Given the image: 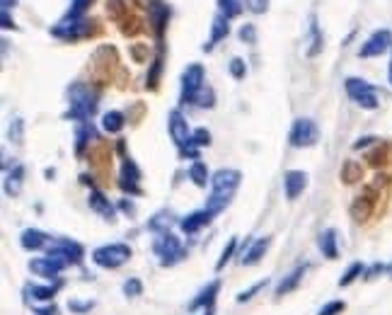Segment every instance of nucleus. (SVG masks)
<instances>
[{"label":"nucleus","instance_id":"nucleus-29","mask_svg":"<svg viewBox=\"0 0 392 315\" xmlns=\"http://www.w3.org/2000/svg\"><path fill=\"white\" fill-rule=\"evenodd\" d=\"M170 226H172V213L170 211L155 213V216L148 221V231H152V233H167L170 231Z\"/></svg>","mask_w":392,"mask_h":315},{"label":"nucleus","instance_id":"nucleus-44","mask_svg":"<svg viewBox=\"0 0 392 315\" xmlns=\"http://www.w3.org/2000/svg\"><path fill=\"white\" fill-rule=\"evenodd\" d=\"M68 308L73 313H78V315H83V313H90L95 308V303L93 301H68Z\"/></svg>","mask_w":392,"mask_h":315},{"label":"nucleus","instance_id":"nucleus-47","mask_svg":"<svg viewBox=\"0 0 392 315\" xmlns=\"http://www.w3.org/2000/svg\"><path fill=\"white\" fill-rule=\"evenodd\" d=\"M385 269H388V267H385V264H373V267H370V269H366L363 277H366V279H375L380 272H385Z\"/></svg>","mask_w":392,"mask_h":315},{"label":"nucleus","instance_id":"nucleus-17","mask_svg":"<svg viewBox=\"0 0 392 315\" xmlns=\"http://www.w3.org/2000/svg\"><path fill=\"white\" fill-rule=\"evenodd\" d=\"M230 34V24H228V17L226 15L218 13L216 17H213V24H211V37H208V42L203 44V52H213L216 49L218 42H223V39Z\"/></svg>","mask_w":392,"mask_h":315},{"label":"nucleus","instance_id":"nucleus-7","mask_svg":"<svg viewBox=\"0 0 392 315\" xmlns=\"http://www.w3.org/2000/svg\"><path fill=\"white\" fill-rule=\"evenodd\" d=\"M206 85V70L201 63H189L182 73V93L180 102L182 105H194V98L201 93V88Z\"/></svg>","mask_w":392,"mask_h":315},{"label":"nucleus","instance_id":"nucleus-54","mask_svg":"<svg viewBox=\"0 0 392 315\" xmlns=\"http://www.w3.org/2000/svg\"><path fill=\"white\" fill-rule=\"evenodd\" d=\"M388 75H390V85H392V59H390V68H388Z\"/></svg>","mask_w":392,"mask_h":315},{"label":"nucleus","instance_id":"nucleus-38","mask_svg":"<svg viewBox=\"0 0 392 315\" xmlns=\"http://www.w3.org/2000/svg\"><path fill=\"white\" fill-rule=\"evenodd\" d=\"M124 293H126V296H131V298L141 296V293H143V284H141L139 279H134V277L126 279V282H124Z\"/></svg>","mask_w":392,"mask_h":315},{"label":"nucleus","instance_id":"nucleus-41","mask_svg":"<svg viewBox=\"0 0 392 315\" xmlns=\"http://www.w3.org/2000/svg\"><path fill=\"white\" fill-rule=\"evenodd\" d=\"M191 141H194L196 148H203V146L211 144V134H208V131L203 129V126H198V129L194 131V136H191Z\"/></svg>","mask_w":392,"mask_h":315},{"label":"nucleus","instance_id":"nucleus-50","mask_svg":"<svg viewBox=\"0 0 392 315\" xmlns=\"http://www.w3.org/2000/svg\"><path fill=\"white\" fill-rule=\"evenodd\" d=\"M119 209H121V211H124V213H131V216H134L136 206H134V204H131V201H129V199H124V201H121V204H119Z\"/></svg>","mask_w":392,"mask_h":315},{"label":"nucleus","instance_id":"nucleus-8","mask_svg":"<svg viewBox=\"0 0 392 315\" xmlns=\"http://www.w3.org/2000/svg\"><path fill=\"white\" fill-rule=\"evenodd\" d=\"M131 257V247L126 243H109L102 245L93 252V262L102 269H116L121 264H126Z\"/></svg>","mask_w":392,"mask_h":315},{"label":"nucleus","instance_id":"nucleus-5","mask_svg":"<svg viewBox=\"0 0 392 315\" xmlns=\"http://www.w3.org/2000/svg\"><path fill=\"white\" fill-rule=\"evenodd\" d=\"M344 90H346V95L351 98V102H356L361 109L373 112V109H378V107H380L378 90H375L368 80L354 78V75H351V78L344 80Z\"/></svg>","mask_w":392,"mask_h":315},{"label":"nucleus","instance_id":"nucleus-48","mask_svg":"<svg viewBox=\"0 0 392 315\" xmlns=\"http://www.w3.org/2000/svg\"><path fill=\"white\" fill-rule=\"evenodd\" d=\"M0 20H3V29H15V20L10 17V10H3Z\"/></svg>","mask_w":392,"mask_h":315},{"label":"nucleus","instance_id":"nucleus-36","mask_svg":"<svg viewBox=\"0 0 392 315\" xmlns=\"http://www.w3.org/2000/svg\"><path fill=\"white\" fill-rule=\"evenodd\" d=\"M213 102H216V95H213V90L208 88V85H203L201 93L194 98V105L196 107H213Z\"/></svg>","mask_w":392,"mask_h":315},{"label":"nucleus","instance_id":"nucleus-33","mask_svg":"<svg viewBox=\"0 0 392 315\" xmlns=\"http://www.w3.org/2000/svg\"><path fill=\"white\" fill-rule=\"evenodd\" d=\"M160 70H162V54H157L155 61L150 63V70H148V78H146V85L150 90L157 88V80H160Z\"/></svg>","mask_w":392,"mask_h":315},{"label":"nucleus","instance_id":"nucleus-25","mask_svg":"<svg viewBox=\"0 0 392 315\" xmlns=\"http://www.w3.org/2000/svg\"><path fill=\"white\" fill-rule=\"evenodd\" d=\"M93 139H95L93 124H90V121H80L78 131H75V155H83L85 146H88Z\"/></svg>","mask_w":392,"mask_h":315},{"label":"nucleus","instance_id":"nucleus-10","mask_svg":"<svg viewBox=\"0 0 392 315\" xmlns=\"http://www.w3.org/2000/svg\"><path fill=\"white\" fill-rule=\"evenodd\" d=\"M47 255L56 257V260H61L65 267H68V264H80V262H83L85 252L75 240H68V238H56V240L49 243Z\"/></svg>","mask_w":392,"mask_h":315},{"label":"nucleus","instance_id":"nucleus-16","mask_svg":"<svg viewBox=\"0 0 392 315\" xmlns=\"http://www.w3.org/2000/svg\"><path fill=\"white\" fill-rule=\"evenodd\" d=\"M49 243H51V238L44 231H39V228H27V231H22V236H19V245L27 252H37V250H42V247H49Z\"/></svg>","mask_w":392,"mask_h":315},{"label":"nucleus","instance_id":"nucleus-6","mask_svg":"<svg viewBox=\"0 0 392 315\" xmlns=\"http://www.w3.org/2000/svg\"><path fill=\"white\" fill-rule=\"evenodd\" d=\"M90 32H93V20H88L83 15V17H70V15H65L61 22H56L54 27H51V34H54L56 39H63V42H78V39L83 37H90Z\"/></svg>","mask_w":392,"mask_h":315},{"label":"nucleus","instance_id":"nucleus-37","mask_svg":"<svg viewBox=\"0 0 392 315\" xmlns=\"http://www.w3.org/2000/svg\"><path fill=\"white\" fill-rule=\"evenodd\" d=\"M90 3H93V0H70V8L65 15H70V17H83L85 10L90 8Z\"/></svg>","mask_w":392,"mask_h":315},{"label":"nucleus","instance_id":"nucleus-3","mask_svg":"<svg viewBox=\"0 0 392 315\" xmlns=\"http://www.w3.org/2000/svg\"><path fill=\"white\" fill-rule=\"evenodd\" d=\"M167 131H170V139L175 141V146L180 148L182 158L198 160V148L194 146V141H191L194 131L189 129V124H187L185 114H182L180 109H172L170 114H167Z\"/></svg>","mask_w":392,"mask_h":315},{"label":"nucleus","instance_id":"nucleus-51","mask_svg":"<svg viewBox=\"0 0 392 315\" xmlns=\"http://www.w3.org/2000/svg\"><path fill=\"white\" fill-rule=\"evenodd\" d=\"M34 315H56V308H54V306L39 308V311H34Z\"/></svg>","mask_w":392,"mask_h":315},{"label":"nucleus","instance_id":"nucleus-35","mask_svg":"<svg viewBox=\"0 0 392 315\" xmlns=\"http://www.w3.org/2000/svg\"><path fill=\"white\" fill-rule=\"evenodd\" d=\"M267 286H269V279H262V282H257V284H254V286H249L247 291L237 293V303H245V301H249V298H254L259 291H264V289H267Z\"/></svg>","mask_w":392,"mask_h":315},{"label":"nucleus","instance_id":"nucleus-22","mask_svg":"<svg viewBox=\"0 0 392 315\" xmlns=\"http://www.w3.org/2000/svg\"><path fill=\"white\" fill-rule=\"evenodd\" d=\"M317 247L327 260H337L339 257V247H337V231L334 228H327V231L320 233L317 238Z\"/></svg>","mask_w":392,"mask_h":315},{"label":"nucleus","instance_id":"nucleus-26","mask_svg":"<svg viewBox=\"0 0 392 315\" xmlns=\"http://www.w3.org/2000/svg\"><path fill=\"white\" fill-rule=\"evenodd\" d=\"M189 180L194 182L196 187L211 185V175H208L206 162H201V160H194V162H191V165H189Z\"/></svg>","mask_w":392,"mask_h":315},{"label":"nucleus","instance_id":"nucleus-19","mask_svg":"<svg viewBox=\"0 0 392 315\" xmlns=\"http://www.w3.org/2000/svg\"><path fill=\"white\" fill-rule=\"evenodd\" d=\"M218 289H221V282L206 284V289H201V291H198V296L189 303V311H198V308H203V311H211L213 301H216V296H218Z\"/></svg>","mask_w":392,"mask_h":315},{"label":"nucleus","instance_id":"nucleus-42","mask_svg":"<svg viewBox=\"0 0 392 315\" xmlns=\"http://www.w3.org/2000/svg\"><path fill=\"white\" fill-rule=\"evenodd\" d=\"M344 308H346V303H344V301H329L327 306L320 308V313H317V315H342Z\"/></svg>","mask_w":392,"mask_h":315},{"label":"nucleus","instance_id":"nucleus-2","mask_svg":"<svg viewBox=\"0 0 392 315\" xmlns=\"http://www.w3.org/2000/svg\"><path fill=\"white\" fill-rule=\"evenodd\" d=\"M100 93L88 83H73L68 88V112H65V119L73 121H90V116L97 112Z\"/></svg>","mask_w":392,"mask_h":315},{"label":"nucleus","instance_id":"nucleus-43","mask_svg":"<svg viewBox=\"0 0 392 315\" xmlns=\"http://www.w3.org/2000/svg\"><path fill=\"white\" fill-rule=\"evenodd\" d=\"M22 129H24V121L22 119H13V124H10V141H15V144H22Z\"/></svg>","mask_w":392,"mask_h":315},{"label":"nucleus","instance_id":"nucleus-56","mask_svg":"<svg viewBox=\"0 0 392 315\" xmlns=\"http://www.w3.org/2000/svg\"><path fill=\"white\" fill-rule=\"evenodd\" d=\"M388 272H390V277H392V264H390V267H388Z\"/></svg>","mask_w":392,"mask_h":315},{"label":"nucleus","instance_id":"nucleus-30","mask_svg":"<svg viewBox=\"0 0 392 315\" xmlns=\"http://www.w3.org/2000/svg\"><path fill=\"white\" fill-rule=\"evenodd\" d=\"M58 286L61 284H54V286H27L24 289V293H27V296H32L34 301H51V298L56 296V291H58Z\"/></svg>","mask_w":392,"mask_h":315},{"label":"nucleus","instance_id":"nucleus-12","mask_svg":"<svg viewBox=\"0 0 392 315\" xmlns=\"http://www.w3.org/2000/svg\"><path fill=\"white\" fill-rule=\"evenodd\" d=\"M390 49H392V32L390 29H375V32L361 44L359 56L361 59H378V56H383L385 52H390Z\"/></svg>","mask_w":392,"mask_h":315},{"label":"nucleus","instance_id":"nucleus-53","mask_svg":"<svg viewBox=\"0 0 392 315\" xmlns=\"http://www.w3.org/2000/svg\"><path fill=\"white\" fill-rule=\"evenodd\" d=\"M80 182H83V185H90V187H93V177H90V175H80Z\"/></svg>","mask_w":392,"mask_h":315},{"label":"nucleus","instance_id":"nucleus-13","mask_svg":"<svg viewBox=\"0 0 392 315\" xmlns=\"http://www.w3.org/2000/svg\"><path fill=\"white\" fill-rule=\"evenodd\" d=\"M29 269H32L37 277H42V279H56L58 277L61 272L65 269V264L61 262V260H56V257H37V260H32L29 262Z\"/></svg>","mask_w":392,"mask_h":315},{"label":"nucleus","instance_id":"nucleus-4","mask_svg":"<svg viewBox=\"0 0 392 315\" xmlns=\"http://www.w3.org/2000/svg\"><path fill=\"white\" fill-rule=\"evenodd\" d=\"M152 250L160 257L162 267H175L187 257V247L182 245V240L175 236V233H157V238L152 240Z\"/></svg>","mask_w":392,"mask_h":315},{"label":"nucleus","instance_id":"nucleus-40","mask_svg":"<svg viewBox=\"0 0 392 315\" xmlns=\"http://www.w3.org/2000/svg\"><path fill=\"white\" fill-rule=\"evenodd\" d=\"M230 75H233L235 80H245V75H247L245 61H242V59H233V61H230Z\"/></svg>","mask_w":392,"mask_h":315},{"label":"nucleus","instance_id":"nucleus-32","mask_svg":"<svg viewBox=\"0 0 392 315\" xmlns=\"http://www.w3.org/2000/svg\"><path fill=\"white\" fill-rule=\"evenodd\" d=\"M242 0H218V13L221 15H226L228 20H233V17H237V15L242 13Z\"/></svg>","mask_w":392,"mask_h":315},{"label":"nucleus","instance_id":"nucleus-34","mask_svg":"<svg viewBox=\"0 0 392 315\" xmlns=\"http://www.w3.org/2000/svg\"><path fill=\"white\" fill-rule=\"evenodd\" d=\"M235 250H237V238H230V240H228V245L223 247V252H221V260L216 262V269H218V272H221V269L226 267V264L233 260V255H235Z\"/></svg>","mask_w":392,"mask_h":315},{"label":"nucleus","instance_id":"nucleus-45","mask_svg":"<svg viewBox=\"0 0 392 315\" xmlns=\"http://www.w3.org/2000/svg\"><path fill=\"white\" fill-rule=\"evenodd\" d=\"M240 39L245 44H254V42H257V27H254V24H242Z\"/></svg>","mask_w":392,"mask_h":315},{"label":"nucleus","instance_id":"nucleus-21","mask_svg":"<svg viewBox=\"0 0 392 315\" xmlns=\"http://www.w3.org/2000/svg\"><path fill=\"white\" fill-rule=\"evenodd\" d=\"M22 185H24V165L15 162L13 170L5 172V194L17 197L22 192Z\"/></svg>","mask_w":392,"mask_h":315},{"label":"nucleus","instance_id":"nucleus-1","mask_svg":"<svg viewBox=\"0 0 392 315\" xmlns=\"http://www.w3.org/2000/svg\"><path fill=\"white\" fill-rule=\"evenodd\" d=\"M240 182H242L240 170H233V167H221V170H216L211 175V194H208L203 209L211 213V216H218V213L230 204L233 194L237 192Z\"/></svg>","mask_w":392,"mask_h":315},{"label":"nucleus","instance_id":"nucleus-24","mask_svg":"<svg viewBox=\"0 0 392 315\" xmlns=\"http://www.w3.org/2000/svg\"><path fill=\"white\" fill-rule=\"evenodd\" d=\"M124 126H126V116L121 114V112L109 109L102 114V129H104L107 134H119Z\"/></svg>","mask_w":392,"mask_h":315},{"label":"nucleus","instance_id":"nucleus-52","mask_svg":"<svg viewBox=\"0 0 392 315\" xmlns=\"http://www.w3.org/2000/svg\"><path fill=\"white\" fill-rule=\"evenodd\" d=\"M17 3H19V0H0V5H3V10H13Z\"/></svg>","mask_w":392,"mask_h":315},{"label":"nucleus","instance_id":"nucleus-18","mask_svg":"<svg viewBox=\"0 0 392 315\" xmlns=\"http://www.w3.org/2000/svg\"><path fill=\"white\" fill-rule=\"evenodd\" d=\"M211 218L213 216L206 209L191 211V213H187V216L180 221V228H182V233H187V236H194V233L201 231L203 226H208V221H211Z\"/></svg>","mask_w":392,"mask_h":315},{"label":"nucleus","instance_id":"nucleus-39","mask_svg":"<svg viewBox=\"0 0 392 315\" xmlns=\"http://www.w3.org/2000/svg\"><path fill=\"white\" fill-rule=\"evenodd\" d=\"M342 177H344V182L361 180V165H356V162H346L344 170H342Z\"/></svg>","mask_w":392,"mask_h":315},{"label":"nucleus","instance_id":"nucleus-9","mask_svg":"<svg viewBox=\"0 0 392 315\" xmlns=\"http://www.w3.org/2000/svg\"><path fill=\"white\" fill-rule=\"evenodd\" d=\"M288 141H291L293 148H313L320 141V129L310 116H300V119L293 121L291 134H288Z\"/></svg>","mask_w":392,"mask_h":315},{"label":"nucleus","instance_id":"nucleus-27","mask_svg":"<svg viewBox=\"0 0 392 315\" xmlns=\"http://www.w3.org/2000/svg\"><path fill=\"white\" fill-rule=\"evenodd\" d=\"M324 47V37L322 32H320L317 27V20L310 17V49H308V56H317L320 52H322Z\"/></svg>","mask_w":392,"mask_h":315},{"label":"nucleus","instance_id":"nucleus-46","mask_svg":"<svg viewBox=\"0 0 392 315\" xmlns=\"http://www.w3.org/2000/svg\"><path fill=\"white\" fill-rule=\"evenodd\" d=\"M247 3L252 13H267V8H269V0H247Z\"/></svg>","mask_w":392,"mask_h":315},{"label":"nucleus","instance_id":"nucleus-55","mask_svg":"<svg viewBox=\"0 0 392 315\" xmlns=\"http://www.w3.org/2000/svg\"><path fill=\"white\" fill-rule=\"evenodd\" d=\"M203 315H213V308H211V311H206V313H203Z\"/></svg>","mask_w":392,"mask_h":315},{"label":"nucleus","instance_id":"nucleus-20","mask_svg":"<svg viewBox=\"0 0 392 315\" xmlns=\"http://www.w3.org/2000/svg\"><path fill=\"white\" fill-rule=\"evenodd\" d=\"M269 245H272V238H257V240H252V243H249V250L240 255V262L247 264V267L257 264L264 255H267Z\"/></svg>","mask_w":392,"mask_h":315},{"label":"nucleus","instance_id":"nucleus-11","mask_svg":"<svg viewBox=\"0 0 392 315\" xmlns=\"http://www.w3.org/2000/svg\"><path fill=\"white\" fill-rule=\"evenodd\" d=\"M119 187L129 197H139L141 194V167L136 165V160H134V158H129V155L121 158Z\"/></svg>","mask_w":392,"mask_h":315},{"label":"nucleus","instance_id":"nucleus-49","mask_svg":"<svg viewBox=\"0 0 392 315\" xmlns=\"http://www.w3.org/2000/svg\"><path fill=\"white\" fill-rule=\"evenodd\" d=\"M378 139H373V136H366V139H359V144H354V148L359 151V148H366V146H370V144H375Z\"/></svg>","mask_w":392,"mask_h":315},{"label":"nucleus","instance_id":"nucleus-23","mask_svg":"<svg viewBox=\"0 0 392 315\" xmlns=\"http://www.w3.org/2000/svg\"><path fill=\"white\" fill-rule=\"evenodd\" d=\"M305 272H308V267H295L291 274H286V277L279 282V286H276V296H286V293H291L298 289V284L303 282V277H305Z\"/></svg>","mask_w":392,"mask_h":315},{"label":"nucleus","instance_id":"nucleus-28","mask_svg":"<svg viewBox=\"0 0 392 315\" xmlns=\"http://www.w3.org/2000/svg\"><path fill=\"white\" fill-rule=\"evenodd\" d=\"M370 211H373V199H368V197H359V199L351 204V216L356 218V221H366V218L370 216Z\"/></svg>","mask_w":392,"mask_h":315},{"label":"nucleus","instance_id":"nucleus-15","mask_svg":"<svg viewBox=\"0 0 392 315\" xmlns=\"http://www.w3.org/2000/svg\"><path fill=\"white\" fill-rule=\"evenodd\" d=\"M88 206L93 209L95 213H100L104 221H114L116 218V206L111 204L109 199H107L104 194H102L100 190H90V194H88Z\"/></svg>","mask_w":392,"mask_h":315},{"label":"nucleus","instance_id":"nucleus-14","mask_svg":"<svg viewBox=\"0 0 392 315\" xmlns=\"http://www.w3.org/2000/svg\"><path fill=\"white\" fill-rule=\"evenodd\" d=\"M308 187V175L303 170H288L283 175V192H286V199L295 201Z\"/></svg>","mask_w":392,"mask_h":315},{"label":"nucleus","instance_id":"nucleus-31","mask_svg":"<svg viewBox=\"0 0 392 315\" xmlns=\"http://www.w3.org/2000/svg\"><path fill=\"white\" fill-rule=\"evenodd\" d=\"M366 274V267H363V262H354V264H349V269L342 274V279H339V286H351V284L356 282L359 277H363Z\"/></svg>","mask_w":392,"mask_h":315}]
</instances>
